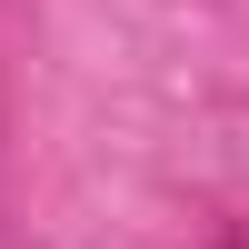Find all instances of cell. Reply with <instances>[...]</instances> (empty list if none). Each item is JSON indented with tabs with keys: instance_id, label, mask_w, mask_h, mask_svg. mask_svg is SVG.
Returning a JSON list of instances; mask_svg holds the SVG:
<instances>
[]
</instances>
